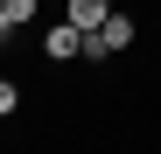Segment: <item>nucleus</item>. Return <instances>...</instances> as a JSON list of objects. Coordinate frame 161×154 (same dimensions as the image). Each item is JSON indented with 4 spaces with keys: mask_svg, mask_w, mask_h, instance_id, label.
<instances>
[{
    "mask_svg": "<svg viewBox=\"0 0 161 154\" xmlns=\"http://www.w3.org/2000/svg\"><path fill=\"white\" fill-rule=\"evenodd\" d=\"M42 56H49V63H70V56H84V28H77V21H56V28L42 35Z\"/></svg>",
    "mask_w": 161,
    "mask_h": 154,
    "instance_id": "f03ea898",
    "label": "nucleus"
},
{
    "mask_svg": "<svg viewBox=\"0 0 161 154\" xmlns=\"http://www.w3.org/2000/svg\"><path fill=\"white\" fill-rule=\"evenodd\" d=\"M0 112H14V84H7V77H0Z\"/></svg>",
    "mask_w": 161,
    "mask_h": 154,
    "instance_id": "39448f33",
    "label": "nucleus"
},
{
    "mask_svg": "<svg viewBox=\"0 0 161 154\" xmlns=\"http://www.w3.org/2000/svg\"><path fill=\"white\" fill-rule=\"evenodd\" d=\"M126 42H133V14H119V7H112V14L84 35V56H119Z\"/></svg>",
    "mask_w": 161,
    "mask_h": 154,
    "instance_id": "f257e3e1",
    "label": "nucleus"
},
{
    "mask_svg": "<svg viewBox=\"0 0 161 154\" xmlns=\"http://www.w3.org/2000/svg\"><path fill=\"white\" fill-rule=\"evenodd\" d=\"M0 14H7V28H21V21H35V0H7Z\"/></svg>",
    "mask_w": 161,
    "mask_h": 154,
    "instance_id": "20e7f679",
    "label": "nucleus"
},
{
    "mask_svg": "<svg viewBox=\"0 0 161 154\" xmlns=\"http://www.w3.org/2000/svg\"><path fill=\"white\" fill-rule=\"evenodd\" d=\"M0 7H7V0H0ZM0 21H7V14H0Z\"/></svg>",
    "mask_w": 161,
    "mask_h": 154,
    "instance_id": "423d86ee",
    "label": "nucleus"
},
{
    "mask_svg": "<svg viewBox=\"0 0 161 154\" xmlns=\"http://www.w3.org/2000/svg\"><path fill=\"white\" fill-rule=\"evenodd\" d=\"M105 14H112V0H70V21H77V28H84V35L98 28Z\"/></svg>",
    "mask_w": 161,
    "mask_h": 154,
    "instance_id": "7ed1b4c3",
    "label": "nucleus"
}]
</instances>
